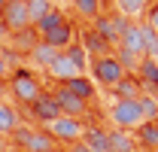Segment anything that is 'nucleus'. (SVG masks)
I'll return each mask as SVG.
<instances>
[{
    "mask_svg": "<svg viewBox=\"0 0 158 152\" xmlns=\"http://www.w3.org/2000/svg\"><path fill=\"white\" fill-rule=\"evenodd\" d=\"M76 15H82L85 21H94L100 15V0H73Z\"/></svg>",
    "mask_w": 158,
    "mask_h": 152,
    "instance_id": "nucleus-25",
    "label": "nucleus"
},
{
    "mask_svg": "<svg viewBox=\"0 0 158 152\" xmlns=\"http://www.w3.org/2000/svg\"><path fill=\"white\" fill-rule=\"evenodd\" d=\"M6 70H9V64H6V58L0 55V79H3V76H6Z\"/></svg>",
    "mask_w": 158,
    "mask_h": 152,
    "instance_id": "nucleus-31",
    "label": "nucleus"
},
{
    "mask_svg": "<svg viewBox=\"0 0 158 152\" xmlns=\"http://www.w3.org/2000/svg\"><path fill=\"white\" fill-rule=\"evenodd\" d=\"M125 27H128V19H122V15H103V12H100L98 19H94V34H98L103 43H110V46L118 43V37H122Z\"/></svg>",
    "mask_w": 158,
    "mask_h": 152,
    "instance_id": "nucleus-6",
    "label": "nucleus"
},
{
    "mask_svg": "<svg viewBox=\"0 0 158 152\" xmlns=\"http://www.w3.org/2000/svg\"><path fill=\"white\" fill-rule=\"evenodd\" d=\"M52 97H55V103H58L61 116H70V119H82V116L88 113V103L85 100H79V97H73L70 91H64V88H55L52 91Z\"/></svg>",
    "mask_w": 158,
    "mask_h": 152,
    "instance_id": "nucleus-8",
    "label": "nucleus"
},
{
    "mask_svg": "<svg viewBox=\"0 0 158 152\" xmlns=\"http://www.w3.org/2000/svg\"><path fill=\"white\" fill-rule=\"evenodd\" d=\"M27 3V15H31V24L40 21L46 12H52L55 9V0H24Z\"/></svg>",
    "mask_w": 158,
    "mask_h": 152,
    "instance_id": "nucleus-28",
    "label": "nucleus"
},
{
    "mask_svg": "<svg viewBox=\"0 0 158 152\" xmlns=\"http://www.w3.org/2000/svg\"><path fill=\"white\" fill-rule=\"evenodd\" d=\"M113 91H116V100H137V97L143 95V88H140V82H137L134 73L122 76L116 85H113Z\"/></svg>",
    "mask_w": 158,
    "mask_h": 152,
    "instance_id": "nucleus-15",
    "label": "nucleus"
},
{
    "mask_svg": "<svg viewBox=\"0 0 158 152\" xmlns=\"http://www.w3.org/2000/svg\"><path fill=\"white\" fill-rule=\"evenodd\" d=\"M61 21H67V15H64V12H61L58 6H55V9H52V12H46V15H43V19H40V21H34V24H31V27H34V31H37L40 37H43V34H49V31H52V27H58Z\"/></svg>",
    "mask_w": 158,
    "mask_h": 152,
    "instance_id": "nucleus-21",
    "label": "nucleus"
},
{
    "mask_svg": "<svg viewBox=\"0 0 158 152\" xmlns=\"http://www.w3.org/2000/svg\"><path fill=\"white\" fill-rule=\"evenodd\" d=\"M46 73H49V79H55L58 85H64V82H70V79H76V76H85V73H79L76 67L70 64V58L64 55V52H58V58L46 67Z\"/></svg>",
    "mask_w": 158,
    "mask_h": 152,
    "instance_id": "nucleus-13",
    "label": "nucleus"
},
{
    "mask_svg": "<svg viewBox=\"0 0 158 152\" xmlns=\"http://www.w3.org/2000/svg\"><path fill=\"white\" fill-rule=\"evenodd\" d=\"M82 143H85L91 152H113L110 149V131H100V128H85Z\"/></svg>",
    "mask_w": 158,
    "mask_h": 152,
    "instance_id": "nucleus-18",
    "label": "nucleus"
},
{
    "mask_svg": "<svg viewBox=\"0 0 158 152\" xmlns=\"http://www.w3.org/2000/svg\"><path fill=\"white\" fill-rule=\"evenodd\" d=\"M6 3H12V0H6Z\"/></svg>",
    "mask_w": 158,
    "mask_h": 152,
    "instance_id": "nucleus-35",
    "label": "nucleus"
},
{
    "mask_svg": "<svg viewBox=\"0 0 158 152\" xmlns=\"http://www.w3.org/2000/svg\"><path fill=\"white\" fill-rule=\"evenodd\" d=\"M155 61H158V55H155Z\"/></svg>",
    "mask_w": 158,
    "mask_h": 152,
    "instance_id": "nucleus-36",
    "label": "nucleus"
},
{
    "mask_svg": "<svg viewBox=\"0 0 158 152\" xmlns=\"http://www.w3.org/2000/svg\"><path fill=\"white\" fill-rule=\"evenodd\" d=\"M21 128V116L12 103L0 100V134H15Z\"/></svg>",
    "mask_w": 158,
    "mask_h": 152,
    "instance_id": "nucleus-17",
    "label": "nucleus"
},
{
    "mask_svg": "<svg viewBox=\"0 0 158 152\" xmlns=\"http://www.w3.org/2000/svg\"><path fill=\"white\" fill-rule=\"evenodd\" d=\"M55 58H58V49H52V46H46L43 40H37V43L31 46V61H34L37 67H43V70H46V67H49V64H52Z\"/></svg>",
    "mask_w": 158,
    "mask_h": 152,
    "instance_id": "nucleus-20",
    "label": "nucleus"
},
{
    "mask_svg": "<svg viewBox=\"0 0 158 152\" xmlns=\"http://www.w3.org/2000/svg\"><path fill=\"white\" fill-rule=\"evenodd\" d=\"M0 19H3V24H6L9 34H24V31L31 27V15H27V3H24V0L6 3V6L0 9Z\"/></svg>",
    "mask_w": 158,
    "mask_h": 152,
    "instance_id": "nucleus-4",
    "label": "nucleus"
},
{
    "mask_svg": "<svg viewBox=\"0 0 158 152\" xmlns=\"http://www.w3.org/2000/svg\"><path fill=\"white\" fill-rule=\"evenodd\" d=\"M82 49L88 52V58H100V55H110V43H103V40L94 34V31H88L85 34V43H82Z\"/></svg>",
    "mask_w": 158,
    "mask_h": 152,
    "instance_id": "nucleus-22",
    "label": "nucleus"
},
{
    "mask_svg": "<svg viewBox=\"0 0 158 152\" xmlns=\"http://www.w3.org/2000/svg\"><path fill=\"white\" fill-rule=\"evenodd\" d=\"M31 107V116L37 119L40 125H49V122H55L61 116V110H58V103H55V97L49 95V91H43V95L34 100V103H27Z\"/></svg>",
    "mask_w": 158,
    "mask_h": 152,
    "instance_id": "nucleus-9",
    "label": "nucleus"
},
{
    "mask_svg": "<svg viewBox=\"0 0 158 152\" xmlns=\"http://www.w3.org/2000/svg\"><path fill=\"white\" fill-rule=\"evenodd\" d=\"M137 103H140V113H143V119L146 122H158V97L155 95H143L137 97Z\"/></svg>",
    "mask_w": 158,
    "mask_h": 152,
    "instance_id": "nucleus-24",
    "label": "nucleus"
},
{
    "mask_svg": "<svg viewBox=\"0 0 158 152\" xmlns=\"http://www.w3.org/2000/svg\"><path fill=\"white\" fill-rule=\"evenodd\" d=\"M61 88H64V91H70L73 97H79V100H85V103H91L94 95H98V88H94V82H91L88 76H76V79L64 82Z\"/></svg>",
    "mask_w": 158,
    "mask_h": 152,
    "instance_id": "nucleus-14",
    "label": "nucleus"
},
{
    "mask_svg": "<svg viewBox=\"0 0 158 152\" xmlns=\"http://www.w3.org/2000/svg\"><path fill=\"white\" fill-rule=\"evenodd\" d=\"M88 70H91V82L94 85H100V88H113L122 76H128L125 73V67L116 61V55H100V58H91L88 61Z\"/></svg>",
    "mask_w": 158,
    "mask_h": 152,
    "instance_id": "nucleus-1",
    "label": "nucleus"
},
{
    "mask_svg": "<svg viewBox=\"0 0 158 152\" xmlns=\"http://www.w3.org/2000/svg\"><path fill=\"white\" fill-rule=\"evenodd\" d=\"M46 134L52 140H61V143H79L85 137V122L82 119H70V116H58L55 122L46 125Z\"/></svg>",
    "mask_w": 158,
    "mask_h": 152,
    "instance_id": "nucleus-3",
    "label": "nucleus"
},
{
    "mask_svg": "<svg viewBox=\"0 0 158 152\" xmlns=\"http://www.w3.org/2000/svg\"><path fill=\"white\" fill-rule=\"evenodd\" d=\"M137 82L146 95H155L158 97V61L155 58H143L137 64Z\"/></svg>",
    "mask_w": 158,
    "mask_h": 152,
    "instance_id": "nucleus-12",
    "label": "nucleus"
},
{
    "mask_svg": "<svg viewBox=\"0 0 158 152\" xmlns=\"http://www.w3.org/2000/svg\"><path fill=\"white\" fill-rule=\"evenodd\" d=\"M19 143L24 152H49L55 149V140L49 137L46 131H40V128H19Z\"/></svg>",
    "mask_w": 158,
    "mask_h": 152,
    "instance_id": "nucleus-7",
    "label": "nucleus"
},
{
    "mask_svg": "<svg viewBox=\"0 0 158 152\" xmlns=\"http://www.w3.org/2000/svg\"><path fill=\"white\" fill-rule=\"evenodd\" d=\"M3 6H6V0H0V9H3Z\"/></svg>",
    "mask_w": 158,
    "mask_h": 152,
    "instance_id": "nucleus-34",
    "label": "nucleus"
},
{
    "mask_svg": "<svg viewBox=\"0 0 158 152\" xmlns=\"http://www.w3.org/2000/svg\"><path fill=\"white\" fill-rule=\"evenodd\" d=\"M143 24L152 27V31L158 34V3H149V9L143 12Z\"/></svg>",
    "mask_w": 158,
    "mask_h": 152,
    "instance_id": "nucleus-29",
    "label": "nucleus"
},
{
    "mask_svg": "<svg viewBox=\"0 0 158 152\" xmlns=\"http://www.w3.org/2000/svg\"><path fill=\"white\" fill-rule=\"evenodd\" d=\"M9 37V31H6V24H3V19H0V40H6Z\"/></svg>",
    "mask_w": 158,
    "mask_h": 152,
    "instance_id": "nucleus-32",
    "label": "nucleus"
},
{
    "mask_svg": "<svg viewBox=\"0 0 158 152\" xmlns=\"http://www.w3.org/2000/svg\"><path fill=\"white\" fill-rule=\"evenodd\" d=\"M49 152H67V149H61V146H55V149H49Z\"/></svg>",
    "mask_w": 158,
    "mask_h": 152,
    "instance_id": "nucleus-33",
    "label": "nucleus"
},
{
    "mask_svg": "<svg viewBox=\"0 0 158 152\" xmlns=\"http://www.w3.org/2000/svg\"><path fill=\"white\" fill-rule=\"evenodd\" d=\"M116 46H118V49H125V52H131L137 61L146 58V52H143V40H140V21H128V27L122 31V37H118Z\"/></svg>",
    "mask_w": 158,
    "mask_h": 152,
    "instance_id": "nucleus-11",
    "label": "nucleus"
},
{
    "mask_svg": "<svg viewBox=\"0 0 158 152\" xmlns=\"http://www.w3.org/2000/svg\"><path fill=\"white\" fill-rule=\"evenodd\" d=\"M64 55L70 58V64L76 67L79 73H85V67H88V61H91V58H88V52H85L82 46H76V43H73V46H67V49H64Z\"/></svg>",
    "mask_w": 158,
    "mask_h": 152,
    "instance_id": "nucleus-26",
    "label": "nucleus"
},
{
    "mask_svg": "<svg viewBox=\"0 0 158 152\" xmlns=\"http://www.w3.org/2000/svg\"><path fill=\"white\" fill-rule=\"evenodd\" d=\"M9 91H12V97H19L21 103H34L43 95V85L37 82V76H31V73H15L12 82H9Z\"/></svg>",
    "mask_w": 158,
    "mask_h": 152,
    "instance_id": "nucleus-5",
    "label": "nucleus"
},
{
    "mask_svg": "<svg viewBox=\"0 0 158 152\" xmlns=\"http://www.w3.org/2000/svg\"><path fill=\"white\" fill-rule=\"evenodd\" d=\"M134 134H137L134 140L137 146H143L146 152H158V122H143Z\"/></svg>",
    "mask_w": 158,
    "mask_h": 152,
    "instance_id": "nucleus-16",
    "label": "nucleus"
},
{
    "mask_svg": "<svg viewBox=\"0 0 158 152\" xmlns=\"http://www.w3.org/2000/svg\"><path fill=\"white\" fill-rule=\"evenodd\" d=\"M110 149L113 152H134V137L128 131H110Z\"/></svg>",
    "mask_w": 158,
    "mask_h": 152,
    "instance_id": "nucleus-23",
    "label": "nucleus"
},
{
    "mask_svg": "<svg viewBox=\"0 0 158 152\" xmlns=\"http://www.w3.org/2000/svg\"><path fill=\"white\" fill-rule=\"evenodd\" d=\"M140 40H143V52H146V58H155L158 55V34L152 31V27H146L143 21H140Z\"/></svg>",
    "mask_w": 158,
    "mask_h": 152,
    "instance_id": "nucleus-27",
    "label": "nucleus"
},
{
    "mask_svg": "<svg viewBox=\"0 0 158 152\" xmlns=\"http://www.w3.org/2000/svg\"><path fill=\"white\" fill-rule=\"evenodd\" d=\"M40 40H43L46 46H52V49L64 52L67 46H73V43H76V31H73V24H70V21H61L58 27H52L49 34H43Z\"/></svg>",
    "mask_w": 158,
    "mask_h": 152,
    "instance_id": "nucleus-10",
    "label": "nucleus"
},
{
    "mask_svg": "<svg viewBox=\"0 0 158 152\" xmlns=\"http://www.w3.org/2000/svg\"><path fill=\"white\" fill-rule=\"evenodd\" d=\"M70 152H91V149H88V146L79 140V143H70Z\"/></svg>",
    "mask_w": 158,
    "mask_h": 152,
    "instance_id": "nucleus-30",
    "label": "nucleus"
},
{
    "mask_svg": "<svg viewBox=\"0 0 158 152\" xmlns=\"http://www.w3.org/2000/svg\"><path fill=\"white\" fill-rule=\"evenodd\" d=\"M116 9H118V15H122V19L137 21L140 15L149 9V0H116Z\"/></svg>",
    "mask_w": 158,
    "mask_h": 152,
    "instance_id": "nucleus-19",
    "label": "nucleus"
},
{
    "mask_svg": "<svg viewBox=\"0 0 158 152\" xmlns=\"http://www.w3.org/2000/svg\"><path fill=\"white\" fill-rule=\"evenodd\" d=\"M110 122L116 125V131H128L131 134V131H137L146 119L140 113L137 100H113V107H110Z\"/></svg>",
    "mask_w": 158,
    "mask_h": 152,
    "instance_id": "nucleus-2",
    "label": "nucleus"
}]
</instances>
